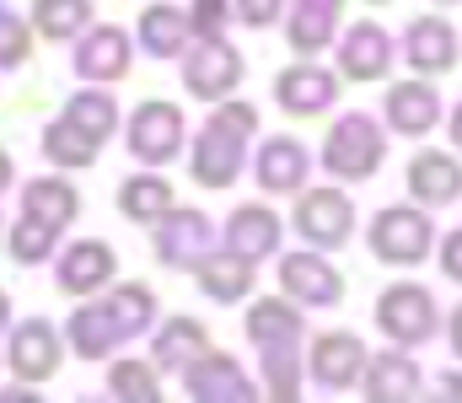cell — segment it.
I'll use <instances>...</instances> for the list:
<instances>
[{"instance_id": "1", "label": "cell", "mask_w": 462, "mask_h": 403, "mask_svg": "<svg viewBox=\"0 0 462 403\" xmlns=\"http://www.w3.org/2000/svg\"><path fill=\"white\" fill-rule=\"evenodd\" d=\"M318 161L334 183H371L387 161V130L371 114H339L334 130L323 134Z\"/></svg>"}, {"instance_id": "2", "label": "cell", "mask_w": 462, "mask_h": 403, "mask_svg": "<svg viewBox=\"0 0 462 403\" xmlns=\"http://www.w3.org/2000/svg\"><path fill=\"white\" fill-rule=\"evenodd\" d=\"M365 248L387 269H420L436 253V221L425 205H382L365 226Z\"/></svg>"}, {"instance_id": "3", "label": "cell", "mask_w": 462, "mask_h": 403, "mask_svg": "<svg viewBox=\"0 0 462 403\" xmlns=\"http://www.w3.org/2000/svg\"><path fill=\"white\" fill-rule=\"evenodd\" d=\"M376 328H382V339L398 344V350L430 344V339L441 334V301H436V290L420 285V279L387 285V290L376 296Z\"/></svg>"}, {"instance_id": "4", "label": "cell", "mask_w": 462, "mask_h": 403, "mask_svg": "<svg viewBox=\"0 0 462 403\" xmlns=\"http://www.w3.org/2000/svg\"><path fill=\"white\" fill-rule=\"evenodd\" d=\"M291 226L301 232L307 248L318 253H334L355 237V199L345 194V183H307L296 194V210H291Z\"/></svg>"}, {"instance_id": "5", "label": "cell", "mask_w": 462, "mask_h": 403, "mask_svg": "<svg viewBox=\"0 0 462 403\" xmlns=\"http://www.w3.org/2000/svg\"><path fill=\"white\" fill-rule=\"evenodd\" d=\"M183 140H189V124H183V108L167 103V97H145L129 124H124V145L140 167H167L183 156Z\"/></svg>"}, {"instance_id": "6", "label": "cell", "mask_w": 462, "mask_h": 403, "mask_svg": "<svg viewBox=\"0 0 462 403\" xmlns=\"http://www.w3.org/2000/svg\"><path fill=\"white\" fill-rule=\"evenodd\" d=\"M65 366V334L49 317H22L16 328H5V371L16 382H54Z\"/></svg>"}, {"instance_id": "7", "label": "cell", "mask_w": 462, "mask_h": 403, "mask_svg": "<svg viewBox=\"0 0 462 403\" xmlns=\"http://www.w3.org/2000/svg\"><path fill=\"white\" fill-rule=\"evenodd\" d=\"M339 92H345V76L328 70V65H318V60H291V65L274 76V103H280V114H291V119H318V114H328V108L339 103Z\"/></svg>"}, {"instance_id": "8", "label": "cell", "mask_w": 462, "mask_h": 403, "mask_svg": "<svg viewBox=\"0 0 462 403\" xmlns=\"http://www.w3.org/2000/svg\"><path fill=\"white\" fill-rule=\"evenodd\" d=\"M365 361H371V350L349 328H328V334L307 339V382H318L323 393H355Z\"/></svg>"}, {"instance_id": "9", "label": "cell", "mask_w": 462, "mask_h": 403, "mask_svg": "<svg viewBox=\"0 0 462 403\" xmlns=\"http://www.w3.org/2000/svg\"><path fill=\"white\" fill-rule=\"evenodd\" d=\"M334 54H339V76L355 87H371V81H387L393 76V60H398V43L382 22H349L334 38Z\"/></svg>"}, {"instance_id": "10", "label": "cell", "mask_w": 462, "mask_h": 403, "mask_svg": "<svg viewBox=\"0 0 462 403\" xmlns=\"http://www.w3.org/2000/svg\"><path fill=\"white\" fill-rule=\"evenodd\" d=\"M242 54L231 49L226 38H194L189 49H183V87H189V97H199V103H221L231 97L236 87H242Z\"/></svg>"}, {"instance_id": "11", "label": "cell", "mask_w": 462, "mask_h": 403, "mask_svg": "<svg viewBox=\"0 0 462 403\" xmlns=\"http://www.w3.org/2000/svg\"><path fill=\"white\" fill-rule=\"evenodd\" d=\"M151 237H156V259L167 269H199L210 253H216V226H210V215L205 210H167L156 226H151Z\"/></svg>"}, {"instance_id": "12", "label": "cell", "mask_w": 462, "mask_h": 403, "mask_svg": "<svg viewBox=\"0 0 462 403\" xmlns=\"http://www.w3.org/2000/svg\"><path fill=\"white\" fill-rule=\"evenodd\" d=\"M242 167H247V134H231L205 119V130L194 134V145H189V178L199 188L221 194V188H231L242 178Z\"/></svg>"}, {"instance_id": "13", "label": "cell", "mask_w": 462, "mask_h": 403, "mask_svg": "<svg viewBox=\"0 0 462 403\" xmlns=\"http://www.w3.org/2000/svg\"><path fill=\"white\" fill-rule=\"evenodd\" d=\"M129 65H134V38L118 22H92L76 38V76L87 87H114L129 76Z\"/></svg>"}, {"instance_id": "14", "label": "cell", "mask_w": 462, "mask_h": 403, "mask_svg": "<svg viewBox=\"0 0 462 403\" xmlns=\"http://www.w3.org/2000/svg\"><path fill=\"white\" fill-rule=\"evenodd\" d=\"M178 382H183V393L194 403H253L258 398V388L247 382V371L231 361L226 350H205V355H194L183 371H178Z\"/></svg>"}, {"instance_id": "15", "label": "cell", "mask_w": 462, "mask_h": 403, "mask_svg": "<svg viewBox=\"0 0 462 403\" xmlns=\"http://www.w3.org/2000/svg\"><path fill=\"white\" fill-rule=\"evenodd\" d=\"M118 279V253L114 243H103V237H81V243H70V248H60V264H54V285L65 290V296H103L108 285Z\"/></svg>"}, {"instance_id": "16", "label": "cell", "mask_w": 462, "mask_h": 403, "mask_svg": "<svg viewBox=\"0 0 462 403\" xmlns=\"http://www.w3.org/2000/svg\"><path fill=\"white\" fill-rule=\"evenodd\" d=\"M280 290L301 307H339L345 301V274L334 269V259H323L318 248H301V253H285L280 264Z\"/></svg>"}, {"instance_id": "17", "label": "cell", "mask_w": 462, "mask_h": 403, "mask_svg": "<svg viewBox=\"0 0 462 403\" xmlns=\"http://www.w3.org/2000/svg\"><path fill=\"white\" fill-rule=\"evenodd\" d=\"M253 178H258V188H263L269 199H285V194L296 199V194L312 183V151H307L296 134H274V140L258 145Z\"/></svg>"}, {"instance_id": "18", "label": "cell", "mask_w": 462, "mask_h": 403, "mask_svg": "<svg viewBox=\"0 0 462 403\" xmlns=\"http://www.w3.org/2000/svg\"><path fill=\"white\" fill-rule=\"evenodd\" d=\"M382 119H387V130L403 134V140H425L441 124V92L430 87V76L393 81L387 97H382Z\"/></svg>"}, {"instance_id": "19", "label": "cell", "mask_w": 462, "mask_h": 403, "mask_svg": "<svg viewBox=\"0 0 462 403\" xmlns=\"http://www.w3.org/2000/svg\"><path fill=\"white\" fill-rule=\"evenodd\" d=\"M280 237H285V221H280L269 205H258V199L236 205L226 215V226H221V248L236 253V259H247V264L280 259Z\"/></svg>"}, {"instance_id": "20", "label": "cell", "mask_w": 462, "mask_h": 403, "mask_svg": "<svg viewBox=\"0 0 462 403\" xmlns=\"http://www.w3.org/2000/svg\"><path fill=\"white\" fill-rule=\"evenodd\" d=\"M462 60V38L447 16H414L403 27V65L414 76H447Z\"/></svg>"}, {"instance_id": "21", "label": "cell", "mask_w": 462, "mask_h": 403, "mask_svg": "<svg viewBox=\"0 0 462 403\" xmlns=\"http://www.w3.org/2000/svg\"><path fill=\"white\" fill-rule=\"evenodd\" d=\"M345 27V0H285V43L296 60H318L334 49Z\"/></svg>"}, {"instance_id": "22", "label": "cell", "mask_w": 462, "mask_h": 403, "mask_svg": "<svg viewBox=\"0 0 462 403\" xmlns=\"http://www.w3.org/2000/svg\"><path fill=\"white\" fill-rule=\"evenodd\" d=\"M403 183H409V199L425 205V210H447L462 199V156L457 151H420L409 167H403Z\"/></svg>"}, {"instance_id": "23", "label": "cell", "mask_w": 462, "mask_h": 403, "mask_svg": "<svg viewBox=\"0 0 462 403\" xmlns=\"http://www.w3.org/2000/svg\"><path fill=\"white\" fill-rule=\"evenodd\" d=\"M420 382H425V371L414 366V355L393 344V350H382V355L365 361L355 393L365 403H409V398H420Z\"/></svg>"}, {"instance_id": "24", "label": "cell", "mask_w": 462, "mask_h": 403, "mask_svg": "<svg viewBox=\"0 0 462 403\" xmlns=\"http://www.w3.org/2000/svg\"><path fill=\"white\" fill-rule=\"evenodd\" d=\"M242 328H247V339L258 350H269V344H307V307L280 290V296L253 301L247 317H242Z\"/></svg>"}, {"instance_id": "25", "label": "cell", "mask_w": 462, "mask_h": 403, "mask_svg": "<svg viewBox=\"0 0 462 403\" xmlns=\"http://www.w3.org/2000/svg\"><path fill=\"white\" fill-rule=\"evenodd\" d=\"M65 344H70L76 361L103 366V361H114V350L124 344V334H118V323L108 317L103 301H87V296H81V307L65 317Z\"/></svg>"}, {"instance_id": "26", "label": "cell", "mask_w": 462, "mask_h": 403, "mask_svg": "<svg viewBox=\"0 0 462 403\" xmlns=\"http://www.w3.org/2000/svg\"><path fill=\"white\" fill-rule=\"evenodd\" d=\"M134 49H145L151 60H183V49H189V11L183 5H172V0H151L145 11H140V22H134Z\"/></svg>"}, {"instance_id": "27", "label": "cell", "mask_w": 462, "mask_h": 403, "mask_svg": "<svg viewBox=\"0 0 462 403\" xmlns=\"http://www.w3.org/2000/svg\"><path fill=\"white\" fill-rule=\"evenodd\" d=\"M172 205H178V194H172V183L156 167H145V172H134V178L118 183V215L134 221V226H156Z\"/></svg>"}, {"instance_id": "28", "label": "cell", "mask_w": 462, "mask_h": 403, "mask_svg": "<svg viewBox=\"0 0 462 403\" xmlns=\"http://www.w3.org/2000/svg\"><path fill=\"white\" fill-rule=\"evenodd\" d=\"M210 350V328L199 323V317H167L162 328H156V344H151V361H156V371H183L194 355H205Z\"/></svg>"}, {"instance_id": "29", "label": "cell", "mask_w": 462, "mask_h": 403, "mask_svg": "<svg viewBox=\"0 0 462 403\" xmlns=\"http://www.w3.org/2000/svg\"><path fill=\"white\" fill-rule=\"evenodd\" d=\"M103 307H108V317L118 323L124 344L140 339L145 328H156V290H151L145 279H114V285L103 290Z\"/></svg>"}, {"instance_id": "30", "label": "cell", "mask_w": 462, "mask_h": 403, "mask_svg": "<svg viewBox=\"0 0 462 403\" xmlns=\"http://www.w3.org/2000/svg\"><path fill=\"white\" fill-rule=\"evenodd\" d=\"M194 279H199V290L210 296V301H221V307H231V301H247L253 296V285H258V264H247V259H236V253H210L205 264L194 269Z\"/></svg>"}, {"instance_id": "31", "label": "cell", "mask_w": 462, "mask_h": 403, "mask_svg": "<svg viewBox=\"0 0 462 403\" xmlns=\"http://www.w3.org/2000/svg\"><path fill=\"white\" fill-rule=\"evenodd\" d=\"M22 210H27V215H43V221H54V226H70V221L81 215V188H76L70 178H60V172L27 178V183H22Z\"/></svg>"}, {"instance_id": "32", "label": "cell", "mask_w": 462, "mask_h": 403, "mask_svg": "<svg viewBox=\"0 0 462 403\" xmlns=\"http://www.w3.org/2000/svg\"><path fill=\"white\" fill-rule=\"evenodd\" d=\"M65 119H70L76 130H87L97 145H108V140L124 130L118 97L108 92V87H81V92H70V103H65Z\"/></svg>"}, {"instance_id": "33", "label": "cell", "mask_w": 462, "mask_h": 403, "mask_svg": "<svg viewBox=\"0 0 462 403\" xmlns=\"http://www.w3.org/2000/svg\"><path fill=\"white\" fill-rule=\"evenodd\" d=\"M263 355V398H280V403H296L301 388H307V350L301 344H269L258 350Z\"/></svg>"}, {"instance_id": "34", "label": "cell", "mask_w": 462, "mask_h": 403, "mask_svg": "<svg viewBox=\"0 0 462 403\" xmlns=\"http://www.w3.org/2000/svg\"><path fill=\"white\" fill-rule=\"evenodd\" d=\"M97 156H103V145H97L87 130H76L65 114L43 130V161H49V167H60V172H87Z\"/></svg>"}, {"instance_id": "35", "label": "cell", "mask_w": 462, "mask_h": 403, "mask_svg": "<svg viewBox=\"0 0 462 403\" xmlns=\"http://www.w3.org/2000/svg\"><path fill=\"white\" fill-rule=\"evenodd\" d=\"M108 398L118 403H162V371L145 355H114L108 361Z\"/></svg>"}, {"instance_id": "36", "label": "cell", "mask_w": 462, "mask_h": 403, "mask_svg": "<svg viewBox=\"0 0 462 403\" xmlns=\"http://www.w3.org/2000/svg\"><path fill=\"white\" fill-rule=\"evenodd\" d=\"M92 27V0H32V32L43 43H76Z\"/></svg>"}, {"instance_id": "37", "label": "cell", "mask_w": 462, "mask_h": 403, "mask_svg": "<svg viewBox=\"0 0 462 403\" xmlns=\"http://www.w3.org/2000/svg\"><path fill=\"white\" fill-rule=\"evenodd\" d=\"M60 232H65V226H54V221L22 210L16 226L5 232V253H11V264L32 269V264H43V259H54V253H60Z\"/></svg>"}, {"instance_id": "38", "label": "cell", "mask_w": 462, "mask_h": 403, "mask_svg": "<svg viewBox=\"0 0 462 403\" xmlns=\"http://www.w3.org/2000/svg\"><path fill=\"white\" fill-rule=\"evenodd\" d=\"M32 22H22L5 0H0V70H22L32 60Z\"/></svg>"}, {"instance_id": "39", "label": "cell", "mask_w": 462, "mask_h": 403, "mask_svg": "<svg viewBox=\"0 0 462 403\" xmlns=\"http://www.w3.org/2000/svg\"><path fill=\"white\" fill-rule=\"evenodd\" d=\"M231 0H189V38H226Z\"/></svg>"}, {"instance_id": "40", "label": "cell", "mask_w": 462, "mask_h": 403, "mask_svg": "<svg viewBox=\"0 0 462 403\" xmlns=\"http://www.w3.org/2000/svg\"><path fill=\"white\" fill-rule=\"evenodd\" d=\"M231 16L242 27H274L285 22V0H231Z\"/></svg>"}, {"instance_id": "41", "label": "cell", "mask_w": 462, "mask_h": 403, "mask_svg": "<svg viewBox=\"0 0 462 403\" xmlns=\"http://www.w3.org/2000/svg\"><path fill=\"white\" fill-rule=\"evenodd\" d=\"M436 269H441L452 285H462V226L447 232V237H436Z\"/></svg>"}, {"instance_id": "42", "label": "cell", "mask_w": 462, "mask_h": 403, "mask_svg": "<svg viewBox=\"0 0 462 403\" xmlns=\"http://www.w3.org/2000/svg\"><path fill=\"white\" fill-rule=\"evenodd\" d=\"M447 344H452V355L462 361V301L447 312Z\"/></svg>"}, {"instance_id": "43", "label": "cell", "mask_w": 462, "mask_h": 403, "mask_svg": "<svg viewBox=\"0 0 462 403\" xmlns=\"http://www.w3.org/2000/svg\"><path fill=\"white\" fill-rule=\"evenodd\" d=\"M16 188V161H11V151L0 145V194H11Z\"/></svg>"}, {"instance_id": "44", "label": "cell", "mask_w": 462, "mask_h": 403, "mask_svg": "<svg viewBox=\"0 0 462 403\" xmlns=\"http://www.w3.org/2000/svg\"><path fill=\"white\" fill-rule=\"evenodd\" d=\"M441 398H457L462 403V371H441Z\"/></svg>"}, {"instance_id": "45", "label": "cell", "mask_w": 462, "mask_h": 403, "mask_svg": "<svg viewBox=\"0 0 462 403\" xmlns=\"http://www.w3.org/2000/svg\"><path fill=\"white\" fill-rule=\"evenodd\" d=\"M447 134H452V151L462 156V103L452 108V114H447Z\"/></svg>"}, {"instance_id": "46", "label": "cell", "mask_w": 462, "mask_h": 403, "mask_svg": "<svg viewBox=\"0 0 462 403\" xmlns=\"http://www.w3.org/2000/svg\"><path fill=\"white\" fill-rule=\"evenodd\" d=\"M11 328V301H5V290H0V334Z\"/></svg>"}, {"instance_id": "47", "label": "cell", "mask_w": 462, "mask_h": 403, "mask_svg": "<svg viewBox=\"0 0 462 403\" xmlns=\"http://www.w3.org/2000/svg\"><path fill=\"white\" fill-rule=\"evenodd\" d=\"M365 5H387V0H365Z\"/></svg>"}, {"instance_id": "48", "label": "cell", "mask_w": 462, "mask_h": 403, "mask_svg": "<svg viewBox=\"0 0 462 403\" xmlns=\"http://www.w3.org/2000/svg\"><path fill=\"white\" fill-rule=\"evenodd\" d=\"M436 5H457V0H436Z\"/></svg>"}, {"instance_id": "49", "label": "cell", "mask_w": 462, "mask_h": 403, "mask_svg": "<svg viewBox=\"0 0 462 403\" xmlns=\"http://www.w3.org/2000/svg\"><path fill=\"white\" fill-rule=\"evenodd\" d=\"M0 243H5V226H0Z\"/></svg>"}, {"instance_id": "50", "label": "cell", "mask_w": 462, "mask_h": 403, "mask_svg": "<svg viewBox=\"0 0 462 403\" xmlns=\"http://www.w3.org/2000/svg\"><path fill=\"white\" fill-rule=\"evenodd\" d=\"M0 366H5V355H0Z\"/></svg>"}]
</instances>
